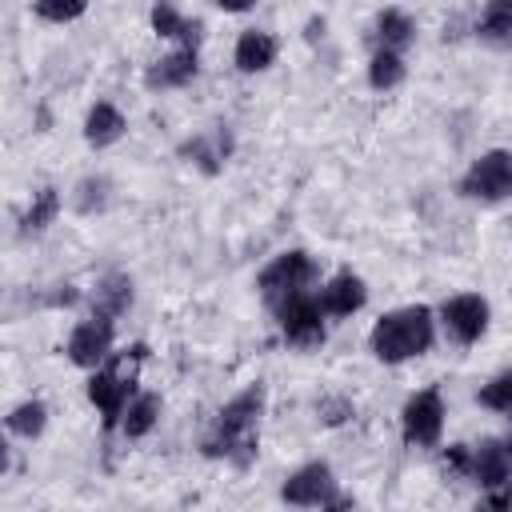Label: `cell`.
<instances>
[{"instance_id": "1", "label": "cell", "mask_w": 512, "mask_h": 512, "mask_svg": "<svg viewBox=\"0 0 512 512\" xmlns=\"http://www.w3.org/2000/svg\"><path fill=\"white\" fill-rule=\"evenodd\" d=\"M260 408H264V388L260 384H252V388H244L236 400H228L224 408H220V416H216V428H212V436L204 440V452L208 456H224V460H232V464H252V456H256V424H260Z\"/></svg>"}, {"instance_id": "2", "label": "cell", "mask_w": 512, "mask_h": 512, "mask_svg": "<svg viewBox=\"0 0 512 512\" xmlns=\"http://www.w3.org/2000/svg\"><path fill=\"white\" fill-rule=\"evenodd\" d=\"M428 344H432V312L424 304L396 308V312L380 316L376 328H372V352L384 364L412 360V356L428 352Z\"/></svg>"}, {"instance_id": "3", "label": "cell", "mask_w": 512, "mask_h": 512, "mask_svg": "<svg viewBox=\"0 0 512 512\" xmlns=\"http://www.w3.org/2000/svg\"><path fill=\"white\" fill-rule=\"evenodd\" d=\"M144 356H148V348L136 344V348H128V356H120L108 372H96V376L88 380V400L100 408L104 424H116V420L124 416V400H128V392H132V372H136V364H140Z\"/></svg>"}, {"instance_id": "4", "label": "cell", "mask_w": 512, "mask_h": 512, "mask_svg": "<svg viewBox=\"0 0 512 512\" xmlns=\"http://www.w3.org/2000/svg\"><path fill=\"white\" fill-rule=\"evenodd\" d=\"M312 276H316V264H312V256L308 252H284V256H276L264 272H260V296L272 304V308H280L288 296H296V292H304L308 284H312Z\"/></svg>"}, {"instance_id": "5", "label": "cell", "mask_w": 512, "mask_h": 512, "mask_svg": "<svg viewBox=\"0 0 512 512\" xmlns=\"http://www.w3.org/2000/svg\"><path fill=\"white\" fill-rule=\"evenodd\" d=\"M460 192L468 200H504L512 196V152L496 148V152H484L460 180Z\"/></svg>"}, {"instance_id": "6", "label": "cell", "mask_w": 512, "mask_h": 512, "mask_svg": "<svg viewBox=\"0 0 512 512\" xmlns=\"http://www.w3.org/2000/svg\"><path fill=\"white\" fill-rule=\"evenodd\" d=\"M404 440L416 444V448H428L440 440V428H444V404H440V392L428 388V392H416L408 404H404Z\"/></svg>"}, {"instance_id": "7", "label": "cell", "mask_w": 512, "mask_h": 512, "mask_svg": "<svg viewBox=\"0 0 512 512\" xmlns=\"http://www.w3.org/2000/svg\"><path fill=\"white\" fill-rule=\"evenodd\" d=\"M320 316H324L320 300H312V296H304V292H296V296H288V300L280 304V328H284V336H288L292 344H300V348H312V344L324 340Z\"/></svg>"}, {"instance_id": "8", "label": "cell", "mask_w": 512, "mask_h": 512, "mask_svg": "<svg viewBox=\"0 0 512 512\" xmlns=\"http://www.w3.org/2000/svg\"><path fill=\"white\" fill-rule=\"evenodd\" d=\"M108 352H112V320L92 316V320L72 328V336H68V360L72 364L96 368L100 360H108Z\"/></svg>"}, {"instance_id": "9", "label": "cell", "mask_w": 512, "mask_h": 512, "mask_svg": "<svg viewBox=\"0 0 512 512\" xmlns=\"http://www.w3.org/2000/svg\"><path fill=\"white\" fill-rule=\"evenodd\" d=\"M444 324H448V332H452L460 344L480 340V336H484V328H488V300H484V296H476V292L452 296V300L444 304Z\"/></svg>"}, {"instance_id": "10", "label": "cell", "mask_w": 512, "mask_h": 512, "mask_svg": "<svg viewBox=\"0 0 512 512\" xmlns=\"http://www.w3.org/2000/svg\"><path fill=\"white\" fill-rule=\"evenodd\" d=\"M332 488H336V480H332L328 464H304L300 472H292V476L284 480L280 496H284L288 504L312 508V504H328V500H332Z\"/></svg>"}, {"instance_id": "11", "label": "cell", "mask_w": 512, "mask_h": 512, "mask_svg": "<svg viewBox=\"0 0 512 512\" xmlns=\"http://www.w3.org/2000/svg\"><path fill=\"white\" fill-rule=\"evenodd\" d=\"M484 488H496L504 480H512V436H500V440H484L476 452H472V472Z\"/></svg>"}, {"instance_id": "12", "label": "cell", "mask_w": 512, "mask_h": 512, "mask_svg": "<svg viewBox=\"0 0 512 512\" xmlns=\"http://www.w3.org/2000/svg\"><path fill=\"white\" fill-rule=\"evenodd\" d=\"M364 300H368L364 280H360V276H352V272H340V276L320 292V308H324L328 316H352Z\"/></svg>"}, {"instance_id": "13", "label": "cell", "mask_w": 512, "mask_h": 512, "mask_svg": "<svg viewBox=\"0 0 512 512\" xmlns=\"http://www.w3.org/2000/svg\"><path fill=\"white\" fill-rule=\"evenodd\" d=\"M196 76V48H180L172 56H164L152 72H148V84L152 88H180Z\"/></svg>"}, {"instance_id": "14", "label": "cell", "mask_w": 512, "mask_h": 512, "mask_svg": "<svg viewBox=\"0 0 512 512\" xmlns=\"http://www.w3.org/2000/svg\"><path fill=\"white\" fill-rule=\"evenodd\" d=\"M276 60V40L268 32H244L236 44V68L240 72H264Z\"/></svg>"}, {"instance_id": "15", "label": "cell", "mask_w": 512, "mask_h": 512, "mask_svg": "<svg viewBox=\"0 0 512 512\" xmlns=\"http://www.w3.org/2000/svg\"><path fill=\"white\" fill-rule=\"evenodd\" d=\"M96 316L100 320H116L128 304H132V280L128 276H120V272H112V276H104L100 280V288H96Z\"/></svg>"}, {"instance_id": "16", "label": "cell", "mask_w": 512, "mask_h": 512, "mask_svg": "<svg viewBox=\"0 0 512 512\" xmlns=\"http://www.w3.org/2000/svg\"><path fill=\"white\" fill-rule=\"evenodd\" d=\"M152 28H156V36H168V40H184V48H196V40H200V24H188L172 4H156L152 8Z\"/></svg>"}, {"instance_id": "17", "label": "cell", "mask_w": 512, "mask_h": 512, "mask_svg": "<svg viewBox=\"0 0 512 512\" xmlns=\"http://www.w3.org/2000/svg\"><path fill=\"white\" fill-rule=\"evenodd\" d=\"M120 132H124V116H120L112 104H96V108L88 112V120H84V140L96 144V148L120 140Z\"/></svg>"}, {"instance_id": "18", "label": "cell", "mask_w": 512, "mask_h": 512, "mask_svg": "<svg viewBox=\"0 0 512 512\" xmlns=\"http://www.w3.org/2000/svg\"><path fill=\"white\" fill-rule=\"evenodd\" d=\"M412 20L404 16V12H396V8H384L380 16H376V40L384 44V48H392V52H400V48H408L412 44Z\"/></svg>"}, {"instance_id": "19", "label": "cell", "mask_w": 512, "mask_h": 512, "mask_svg": "<svg viewBox=\"0 0 512 512\" xmlns=\"http://www.w3.org/2000/svg\"><path fill=\"white\" fill-rule=\"evenodd\" d=\"M56 212H60V196H56V188H40V192L32 196L28 212L20 216V232H24V236H28V232H44V228L56 220Z\"/></svg>"}, {"instance_id": "20", "label": "cell", "mask_w": 512, "mask_h": 512, "mask_svg": "<svg viewBox=\"0 0 512 512\" xmlns=\"http://www.w3.org/2000/svg\"><path fill=\"white\" fill-rule=\"evenodd\" d=\"M480 36L492 40V44H508L512 40V0H488L484 4Z\"/></svg>"}, {"instance_id": "21", "label": "cell", "mask_w": 512, "mask_h": 512, "mask_svg": "<svg viewBox=\"0 0 512 512\" xmlns=\"http://www.w3.org/2000/svg\"><path fill=\"white\" fill-rule=\"evenodd\" d=\"M44 424H48V408L40 404V400H24V404H16L12 412H8V432H16V436H40L44 432Z\"/></svg>"}, {"instance_id": "22", "label": "cell", "mask_w": 512, "mask_h": 512, "mask_svg": "<svg viewBox=\"0 0 512 512\" xmlns=\"http://www.w3.org/2000/svg\"><path fill=\"white\" fill-rule=\"evenodd\" d=\"M368 80H372V88H396L400 80H404V60H400V52H392V48H380L376 56H372V64H368Z\"/></svg>"}, {"instance_id": "23", "label": "cell", "mask_w": 512, "mask_h": 512, "mask_svg": "<svg viewBox=\"0 0 512 512\" xmlns=\"http://www.w3.org/2000/svg\"><path fill=\"white\" fill-rule=\"evenodd\" d=\"M156 412H160V400H156V396H140V400L128 408V416H124V432H128V436H144V432L156 424Z\"/></svg>"}, {"instance_id": "24", "label": "cell", "mask_w": 512, "mask_h": 512, "mask_svg": "<svg viewBox=\"0 0 512 512\" xmlns=\"http://www.w3.org/2000/svg\"><path fill=\"white\" fill-rule=\"evenodd\" d=\"M480 404L512 416V368H508V372H500L492 384H484V388H480Z\"/></svg>"}, {"instance_id": "25", "label": "cell", "mask_w": 512, "mask_h": 512, "mask_svg": "<svg viewBox=\"0 0 512 512\" xmlns=\"http://www.w3.org/2000/svg\"><path fill=\"white\" fill-rule=\"evenodd\" d=\"M84 8H88V0H36V16H44V20H52V24L76 20Z\"/></svg>"}, {"instance_id": "26", "label": "cell", "mask_w": 512, "mask_h": 512, "mask_svg": "<svg viewBox=\"0 0 512 512\" xmlns=\"http://www.w3.org/2000/svg\"><path fill=\"white\" fill-rule=\"evenodd\" d=\"M444 464H448L452 472H472V452H468L464 444H452V448L444 452Z\"/></svg>"}, {"instance_id": "27", "label": "cell", "mask_w": 512, "mask_h": 512, "mask_svg": "<svg viewBox=\"0 0 512 512\" xmlns=\"http://www.w3.org/2000/svg\"><path fill=\"white\" fill-rule=\"evenodd\" d=\"M216 4H220L224 12H244V8H252L256 0H216Z\"/></svg>"}, {"instance_id": "28", "label": "cell", "mask_w": 512, "mask_h": 512, "mask_svg": "<svg viewBox=\"0 0 512 512\" xmlns=\"http://www.w3.org/2000/svg\"><path fill=\"white\" fill-rule=\"evenodd\" d=\"M488 504H496V508H512V492H492Z\"/></svg>"}]
</instances>
